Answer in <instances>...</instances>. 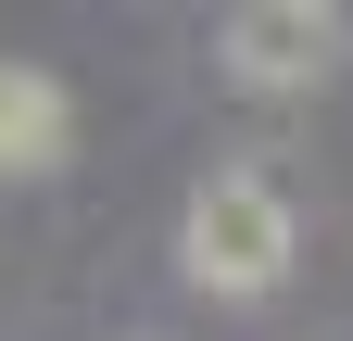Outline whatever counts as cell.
I'll use <instances>...</instances> for the list:
<instances>
[{
    "mask_svg": "<svg viewBox=\"0 0 353 341\" xmlns=\"http://www.w3.org/2000/svg\"><path fill=\"white\" fill-rule=\"evenodd\" d=\"M214 64H228L252 101H290V89H316L341 64V13H316V0H252V13L214 26Z\"/></svg>",
    "mask_w": 353,
    "mask_h": 341,
    "instance_id": "obj_2",
    "label": "cell"
},
{
    "mask_svg": "<svg viewBox=\"0 0 353 341\" xmlns=\"http://www.w3.org/2000/svg\"><path fill=\"white\" fill-rule=\"evenodd\" d=\"M76 152V101L51 64H0V177H51Z\"/></svg>",
    "mask_w": 353,
    "mask_h": 341,
    "instance_id": "obj_3",
    "label": "cell"
},
{
    "mask_svg": "<svg viewBox=\"0 0 353 341\" xmlns=\"http://www.w3.org/2000/svg\"><path fill=\"white\" fill-rule=\"evenodd\" d=\"M290 190L265 177V164H214V177L190 190V215H176V266H190V291H214V304H265V291L290 278Z\"/></svg>",
    "mask_w": 353,
    "mask_h": 341,
    "instance_id": "obj_1",
    "label": "cell"
}]
</instances>
